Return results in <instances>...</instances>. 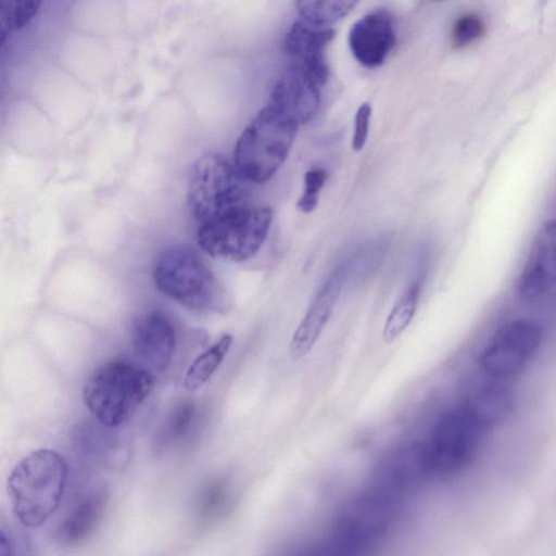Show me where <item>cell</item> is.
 <instances>
[{"label":"cell","mask_w":556,"mask_h":556,"mask_svg":"<svg viewBox=\"0 0 556 556\" xmlns=\"http://www.w3.org/2000/svg\"><path fill=\"white\" fill-rule=\"evenodd\" d=\"M67 473L63 456L48 448L31 452L15 465L8 477L7 492L23 526L38 527L51 517L60 505Z\"/></svg>","instance_id":"1"},{"label":"cell","mask_w":556,"mask_h":556,"mask_svg":"<svg viewBox=\"0 0 556 556\" xmlns=\"http://www.w3.org/2000/svg\"><path fill=\"white\" fill-rule=\"evenodd\" d=\"M154 388L148 369L115 359L98 367L87 379L83 399L90 414L106 427L127 422Z\"/></svg>","instance_id":"2"},{"label":"cell","mask_w":556,"mask_h":556,"mask_svg":"<svg viewBox=\"0 0 556 556\" xmlns=\"http://www.w3.org/2000/svg\"><path fill=\"white\" fill-rule=\"evenodd\" d=\"M299 125L268 102L247 125L233 153L235 166L248 180L263 184L285 162Z\"/></svg>","instance_id":"3"},{"label":"cell","mask_w":556,"mask_h":556,"mask_svg":"<svg viewBox=\"0 0 556 556\" xmlns=\"http://www.w3.org/2000/svg\"><path fill=\"white\" fill-rule=\"evenodd\" d=\"M250 194L248 180L222 155L206 153L193 163L187 203L199 225L251 205Z\"/></svg>","instance_id":"4"},{"label":"cell","mask_w":556,"mask_h":556,"mask_svg":"<svg viewBox=\"0 0 556 556\" xmlns=\"http://www.w3.org/2000/svg\"><path fill=\"white\" fill-rule=\"evenodd\" d=\"M153 278L160 292L186 308L222 312L227 305L215 276L189 248L166 250L156 262Z\"/></svg>","instance_id":"5"},{"label":"cell","mask_w":556,"mask_h":556,"mask_svg":"<svg viewBox=\"0 0 556 556\" xmlns=\"http://www.w3.org/2000/svg\"><path fill=\"white\" fill-rule=\"evenodd\" d=\"M273 213L251 204L199 225V245L211 256L242 262L253 257L264 243Z\"/></svg>","instance_id":"6"},{"label":"cell","mask_w":556,"mask_h":556,"mask_svg":"<svg viewBox=\"0 0 556 556\" xmlns=\"http://www.w3.org/2000/svg\"><path fill=\"white\" fill-rule=\"evenodd\" d=\"M483 431L460 406L441 416L426 443L432 473L464 469L475 458Z\"/></svg>","instance_id":"7"},{"label":"cell","mask_w":556,"mask_h":556,"mask_svg":"<svg viewBox=\"0 0 556 556\" xmlns=\"http://www.w3.org/2000/svg\"><path fill=\"white\" fill-rule=\"evenodd\" d=\"M542 341L541 326L529 318L503 325L479 355V366L488 375L509 378L520 374Z\"/></svg>","instance_id":"8"},{"label":"cell","mask_w":556,"mask_h":556,"mask_svg":"<svg viewBox=\"0 0 556 556\" xmlns=\"http://www.w3.org/2000/svg\"><path fill=\"white\" fill-rule=\"evenodd\" d=\"M396 500L371 488L346 501L337 514L333 534L345 545H358L382 536L396 513Z\"/></svg>","instance_id":"9"},{"label":"cell","mask_w":556,"mask_h":556,"mask_svg":"<svg viewBox=\"0 0 556 556\" xmlns=\"http://www.w3.org/2000/svg\"><path fill=\"white\" fill-rule=\"evenodd\" d=\"M432 473L426 443L412 441L392 451L379 466L372 488L394 500L414 491Z\"/></svg>","instance_id":"10"},{"label":"cell","mask_w":556,"mask_h":556,"mask_svg":"<svg viewBox=\"0 0 556 556\" xmlns=\"http://www.w3.org/2000/svg\"><path fill=\"white\" fill-rule=\"evenodd\" d=\"M556 281V220L546 219L536 230L529 254L517 281V291L525 300L547 293Z\"/></svg>","instance_id":"11"},{"label":"cell","mask_w":556,"mask_h":556,"mask_svg":"<svg viewBox=\"0 0 556 556\" xmlns=\"http://www.w3.org/2000/svg\"><path fill=\"white\" fill-rule=\"evenodd\" d=\"M131 344L140 366L149 371L163 372L176 351L175 326L161 312L148 313L136 321Z\"/></svg>","instance_id":"12"},{"label":"cell","mask_w":556,"mask_h":556,"mask_svg":"<svg viewBox=\"0 0 556 556\" xmlns=\"http://www.w3.org/2000/svg\"><path fill=\"white\" fill-rule=\"evenodd\" d=\"M323 87L307 71L289 63L276 81L269 102L300 126L317 113Z\"/></svg>","instance_id":"13"},{"label":"cell","mask_w":556,"mask_h":556,"mask_svg":"<svg viewBox=\"0 0 556 556\" xmlns=\"http://www.w3.org/2000/svg\"><path fill=\"white\" fill-rule=\"evenodd\" d=\"M345 278L346 268L339 266L317 291L291 339L289 354L292 359L305 356L317 342L334 309Z\"/></svg>","instance_id":"14"},{"label":"cell","mask_w":556,"mask_h":556,"mask_svg":"<svg viewBox=\"0 0 556 556\" xmlns=\"http://www.w3.org/2000/svg\"><path fill=\"white\" fill-rule=\"evenodd\" d=\"M396 43L390 15L376 11L356 21L349 31V46L355 60L365 67L382 65Z\"/></svg>","instance_id":"15"},{"label":"cell","mask_w":556,"mask_h":556,"mask_svg":"<svg viewBox=\"0 0 556 556\" xmlns=\"http://www.w3.org/2000/svg\"><path fill=\"white\" fill-rule=\"evenodd\" d=\"M333 36L332 28H319L299 21L286 34L283 50L290 64L304 68L325 86L329 79L326 49Z\"/></svg>","instance_id":"16"},{"label":"cell","mask_w":556,"mask_h":556,"mask_svg":"<svg viewBox=\"0 0 556 556\" xmlns=\"http://www.w3.org/2000/svg\"><path fill=\"white\" fill-rule=\"evenodd\" d=\"M515 399L502 386H484L473 391L460 405L464 412L483 430L505 421L514 410Z\"/></svg>","instance_id":"17"},{"label":"cell","mask_w":556,"mask_h":556,"mask_svg":"<svg viewBox=\"0 0 556 556\" xmlns=\"http://www.w3.org/2000/svg\"><path fill=\"white\" fill-rule=\"evenodd\" d=\"M358 0H295L301 21L319 28H331L346 16Z\"/></svg>","instance_id":"18"},{"label":"cell","mask_w":556,"mask_h":556,"mask_svg":"<svg viewBox=\"0 0 556 556\" xmlns=\"http://www.w3.org/2000/svg\"><path fill=\"white\" fill-rule=\"evenodd\" d=\"M421 287V280L413 282L395 301L382 329L386 343H393L409 326L418 306Z\"/></svg>","instance_id":"19"},{"label":"cell","mask_w":556,"mask_h":556,"mask_svg":"<svg viewBox=\"0 0 556 556\" xmlns=\"http://www.w3.org/2000/svg\"><path fill=\"white\" fill-rule=\"evenodd\" d=\"M232 344V336H222L211 348L200 354L186 372L184 384L189 391L201 388L217 370Z\"/></svg>","instance_id":"20"},{"label":"cell","mask_w":556,"mask_h":556,"mask_svg":"<svg viewBox=\"0 0 556 556\" xmlns=\"http://www.w3.org/2000/svg\"><path fill=\"white\" fill-rule=\"evenodd\" d=\"M105 505L104 494L93 493L86 497L62 526V534L68 542H77L89 534L100 520Z\"/></svg>","instance_id":"21"},{"label":"cell","mask_w":556,"mask_h":556,"mask_svg":"<svg viewBox=\"0 0 556 556\" xmlns=\"http://www.w3.org/2000/svg\"><path fill=\"white\" fill-rule=\"evenodd\" d=\"M42 0H0V46L38 12Z\"/></svg>","instance_id":"22"},{"label":"cell","mask_w":556,"mask_h":556,"mask_svg":"<svg viewBox=\"0 0 556 556\" xmlns=\"http://www.w3.org/2000/svg\"><path fill=\"white\" fill-rule=\"evenodd\" d=\"M194 410V403L190 400L177 403L161 430V444L168 445L181 439L192 422Z\"/></svg>","instance_id":"23"},{"label":"cell","mask_w":556,"mask_h":556,"mask_svg":"<svg viewBox=\"0 0 556 556\" xmlns=\"http://www.w3.org/2000/svg\"><path fill=\"white\" fill-rule=\"evenodd\" d=\"M229 501L228 484L223 480H215L206 484L197 500V513L204 519L219 516L227 507Z\"/></svg>","instance_id":"24"},{"label":"cell","mask_w":556,"mask_h":556,"mask_svg":"<svg viewBox=\"0 0 556 556\" xmlns=\"http://www.w3.org/2000/svg\"><path fill=\"white\" fill-rule=\"evenodd\" d=\"M485 31L481 16L467 13L459 16L451 29V43L454 48H464L478 40Z\"/></svg>","instance_id":"25"},{"label":"cell","mask_w":556,"mask_h":556,"mask_svg":"<svg viewBox=\"0 0 556 556\" xmlns=\"http://www.w3.org/2000/svg\"><path fill=\"white\" fill-rule=\"evenodd\" d=\"M327 179V173L324 168L315 167L305 173L304 191L298 202L299 208L304 213L314 211L318 203L319 192Z\"/></svg>","instance_id":"26"},{"label":"cell","mask_w":556,"mask_h":556,"mask_svg":"<svg viewBox=\"0 0 556 556\" xmlns=\"http://www.w3.org/2000/svg\"><path fill=\"white\" fill-rule=\"evenodd\" d=\"M371 106L369 103H363L355 114L354 129L352 137V149L359 152L366 144L370 127Z\"/></svg>","instance_id":"27"},{"label":"cell","mask_w":556,"mask_h":556,"mask_svg":"<svg viewBox=\"0 0 556 556\" xmlns=\"http://www.w3.org/2000/svg\"><path fill=\"white\" fill-rule=\"evenodd\" d=\"M11 545L4 533L0 530V555H10Z\"/></svg>","instance_id":"28"}]
</instances>
